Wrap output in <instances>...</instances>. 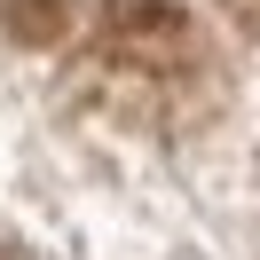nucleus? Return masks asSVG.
Here are the masks:
<instances>
[{
    "label": "nucleus",
    "mask_w": 260,
    "mask_h": 260,
    "mask_svg": "<svg viewBox=\"0 0 260 260\" xmlns=\"http://www.w3.org/2000/svg\"><path fill=\"white\" fill-rule=\"evenodd\" d=\"M87 79L134 118L181 111L189 95H205L213 55L197 40V24L166 0H111V16L95 32V55H87Z\"/></svg>",
    "instance_id": "1"
},
{
    "label": "nucleus",
    "mask_w": 260,
    "mask_h": 260,
    "mask_svg": "<svg viewBox=\"0 0 260 260\" xmlns=\"http://www.w3.org/2000/svg\"><path fill=\"white\" fill-rule=\"evenodd\" d=\"M0 32L16 48H55L71 32V0H0Z\"/></svg>",
    "instance_id": "2"
},
{
    "label": "nucleus",
    "mask_w": 260,
    "mask_h": 260,
    "mask_svg": "<svg viewBox=\"0 0 260 260\" xmlns=\"http://www.w3.org/2000/svg\"><path fill=\"white\" fill-rule=\"evenodd\" d=\"M237 8H244V16H252V24H260V0H237Z\"/></svg>",
    "instance_id": "3"
},
{
    "label": "nucleus",
    "mask_w": 260,
    "mask_h": 260,
    "mask_svg": "<svg viewBox=\"0 0 260 260\" xmlns=\"http://www.w3.org/2000/svg\"><path fill=\"white\" fill-rule=\"evenodd\" d=\"M0 260H8V252H0Z\"/></svg>",
    "instance_id": "4"
}]
</instances>
